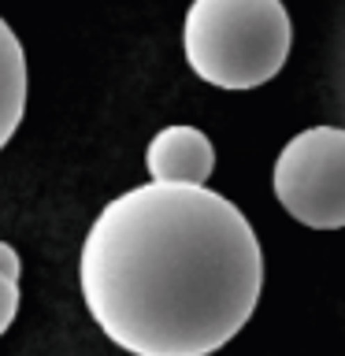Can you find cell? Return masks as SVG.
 I'll list each match as a JSON object with an SVG mask.
<instances>
[{
  "instance_id": "obj_1",
  "label": "cell",
  "mask_w": 345,
  "mask_h": 356,
  "mask_svg": "<svg viewBox=\"0 0 345 356\" xmlns=\"http://www.w3.org/2000/svg\"><path fill=\"white\" fill-rule=\"evenodd\" d=\"M86 312L130 356H211L252 319L264 252L208 186L145 182L111 197L78 252Z\"/></svg>"
},
{
  "instance_id": "obj_7",
  "label": "cell",
  "mask_w": 345,
  "mask_h": 356,
  "mask_svg": "<svg viewBox=\"0 0 345 356\" xmlns=\"http://www.w3.org/2000/svg\"><path fill=\"white\" fill-rule=\"evenodd\" d=\"M0 275L11 278V282H19V275H22V260L8 241H0Z\"/></svg>"
},
{
  "instance_id": "obj_2",
  "label": "cell",
  "mask_w": 345,
  "mask_h": 356,
  "mask_svg": "<svg viewBox=\"0 0 345 356\" xmlns=\"http://www.w3.org/2000/svg\"><path fill=\"white\" fill-rule=\"evenodd\" d=\"M294 26L282 0H193L182 22V52L200 82L249 93L286 67Z\"/></svg>"
},
{
  "instance_id": "obj_5",
  "label": "cell",
  "mask_w": 345,
  "mask_h": 356,
  "mask_svg": "<svg viewBox=\"0 0 345 356\" xmlns=\"http://www.w3.org/2000/svg\"><path fill=\"white\" fill-rule=\"evenodd\" d=\"M26 111V52L8 19L0 15V149L15 138Z\"/></svg>"
},
{
  "instance_id": "obj_6",
  "label": "cell",
  "mask_w": 345,
  "mask_h": 356,
  "mask_svg": "<svg viewBox=\"0 0 345 356\" xmlns=\"http://www.w3.org/2000/svg\"><path fill=\"white\" fill-rule=\"evenodd\" d=\"M15 316H19V282H11V278L0 275V338L8 334Z\"/></svg>"
},
{
  "instance_id": "obj_3",
  "label": "cell",
  "mask_w": 345,
  "mask_h": 356,
  "mask_svg": "<svg viewBox=\"0 0 345 356\" xmlns=\"http://www.w3.org/2000/svg\"><path fill=\"white\" fill-rule=\"evenodd\" d=\"M275 200L308 230L345 227V130L308 127L294 134L271 167Z\"/></svg>"
},
{
  "instance_id": "obj_4",
  "label": "cell",
  "mask_w": 345,
  "mask_h": 356,
  "mask_svg": "<svg viewBox=\"0 0 345 356\" xmlns=\"http://www.w3.org/2000/svg\"><path fill=\"white\" fill-rule=\"evenodd\" d=\"M145 171L163 186H208L216 171V145L204 130L175 122L163 127L145 149Z\"/></svg>"
}]
</instances>
